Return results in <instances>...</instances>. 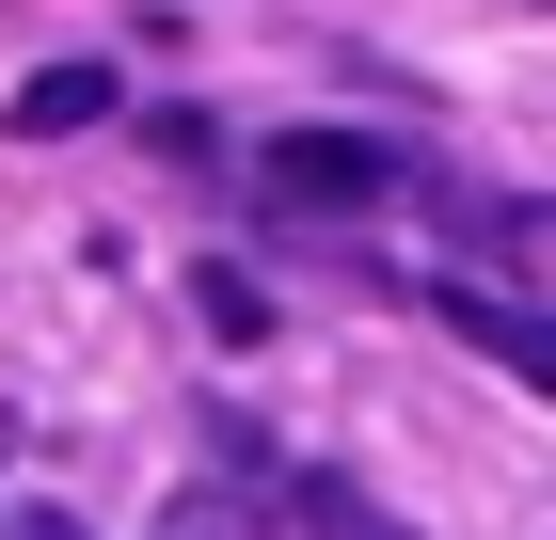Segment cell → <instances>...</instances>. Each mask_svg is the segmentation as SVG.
I'll return each instance as SVG.
<instances>
[{"label": "cell", "mask_w": 556, "mask_h": 540, "mask_svg": "<svg viewBox=\"0 0 556 540\" xmlns=\"http://www.w3.org/2000/svg\"><path fill=\"white\" fill-rule=\"evenodd\" d=\"M160 540H287V525H270L255 493H175V508H160Z\"/></svg>", "instance_id": "5b68a950"}, {"label": "cell", "mask_w": 556, "mask_h": 540, "mask_svg": "<svg viewBox=\"0 0 556 540\" xmlns=\"http://www.w3.org/2000/svg\"><path fill=\"white\" fill-rule=\"evenodd\" d=\"M477 239L509 254V271H541V287H556V208H493V223H477Z\"/></svg>", "instance_id": "8992f818"}, {"label": "cell", "mask_w": 556, "mask_h": 540, "mask_svg": "<svg viewBox=\"0 0 556 540\" xmlns=\"http://www.w3.org/2000/svg\"><path fill=\"white\" fill-rule=\"evenodd\" d=\"M207 334H223V350H255V334H270V302L239 287V271H207Z\"/></svg>", "instance_id": "52a82bcc"}, {"label": "cell", "mask_w": 556, "mask_h": 540, "mask_svg": "<svg viewBox=\"0 0 556 540\" xmlns=\"http://www.w3.org/2000/svg\"><path fill=\"white\" fill-rule=\"evenodd\" d=\"M429 318L462 334L477 366H509V381H541V398H556V318H541V302H509V287H477V271H429Z\"/></svg>", "instance_id": "7a4b0ae2"}, {"label": "cell", "mask_w": 556, "mask_h": 540, "mask_svg": "<svg viewBox=\"0 0 556 540\" xmlns=\"http://www.w3.org/2000/svg\"><path fill=\"white\" fill-rule=\"evenodd\" d=\"M270 493L302 508V540H414V525H382V508L350 493V477H287V461H270Z\"/></svg>", "instance_id": "277c9868"}, {"label": "cell", "mask_w": 556, "mask_h": 540, "mask_svg": "<svg viewBox=\"0 0 556 540\" xmlns=\"http://www.w3.org/2000/svg\"><path fill=\"white\" fill-rule=\"evenodd\" d=\"M270 208H397V191H414V160H397V143H366V127H287V143H270Z\"/></svg>", "instance_id": "6da1fadb"}, {"label": "cell", "mask_w": 556, "mask_h": 540, "mask_svg": "<svg viewBox=\"0 0 556 540\" xmlns=\"http://www.w3.org/2000/svg\"><path fill=\"white\" fill-rule=\"evenodd\" d=\"M64 127H112V64H33L16 80V143H64Z\"/></svg>", "instance_id": "3957f363"}]
</instances>
